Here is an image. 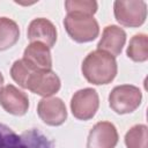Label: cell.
<instances>
[{"mask_svg":"<svg viewBox=\"0 0 148 148\" xmlns=\"http://www.w3.org/2000/svg\"><path fill=\"white\" fill-rule=\"evenodd\" d=\"M81 71L89 83L101 86L108 84L114 80L118 66L114 57L104 51L96 50L88 53L83 59Z\"/></svg>","mask_w":148,"mask_h":148,"instance_id":"cell-1","label":"cell"},{"mask_svg":"<svg viewBox=\"0 0 148 148\" xmlns=\"http://www.w3.org/2000/svg\"><path fill=\"white\" fill-rule=\"evenodd\" d=\"M0 148H54V143L39 130L31 128L17 134L0 123Z\"/></svg>","mask_w":148,"mask_h":148,"instance_id":"cell-2","label":"cell"},{"mask_svg":"<svg viewBox=\"0 0 148 148\" xmlns=\"http://www.w3.org/2000/svg\"><path fill=\"white\" fill-rule=\"evenodd\" d=\"M64 27L68 36L76 43L92 42L99 35V25L92 15L72 12L64 18Z\"/></svg>","mask_w":148,"mask_h":148,"instance_id":"cell-3","label":"cell"},{"mask_svg":"<svg viewBox=\"0 0 148 148\" xmlns=\"http://www.w3.org/2000/svg\"><path fill=\"white\" fill-rule=\"evenodd\" d=\"M142 101L141 90L132 84L114 87L109 95V105L118 114H127L135 111Z\"/></svg>","mask_w":148,"mask_h":148,"instance_id":"cell-4","label":"cell"},{"mask_svg":"<svg viewBox=\"0 0 148 148\" xmlns=\"http://www.w3.org/2000/svg\"><path fill=\"white\" fill-rule=\"evenodd\" d=\"M113 13L118 23L128 28H136L145 23L147 17V2L143 0H117Z\"/></svg>","mask_w":148,"mask_h":148,"instance_id":"cell-5","label":"cell"},{"mask_svg":"<svg viewBox=\"0 0 148 148\" xmlns=\"http://www.w3.org/2000/svg\"><path fill=\"white\" fill-rule=\"evenodd\" d=\"M99 106V97L95 89L84 88L80 89L71 98V111L79 120L91 119Z\"/></svg>","mask_w":148,"mask_h":148,"instance_id":"cell-6","label":"cell"},{"mask_svg":"<svg viewBox=\"0 0 148 148\" xmlns=\"http://www.w3.org/2000/svg\"><path fill=\"white\" fill-rule=\"evenodd\" d=\"M61 82L59 76L51 69L34 71L27 80L25 89L43 97H51L59 91Z\"/></svg>","mask_w":148,"mask_h":148,"instance_id":"cell-7","label":"cell"},{"mask_svg":"<svg viewBox=\"0 0 148 148\" xmlns=\"http://www.w3.org/2000/svg\"><path fill=\"white\" fill-rule=\"evenodd\" d=\"M38 117L49 126H60L67 119V109L59 97H43L37 105Z\"/></svg>","mask_w":148,"mask_h":148,"instance_id":"cell-8","label":"cell"},{"mask_svg":"<svg viewBox=\"0 0 148 148\" xmlns=\"http://www.w3.org/2000/svg\"><path fill=\"white\" fill-rule=\"evenodd\" d=\"M0 105L13 116H23L29 109V98L24 91L7 84L0 89Z\"/></svg>","mask_w":148,"mask_h":148,"instance_id":"cell-9","label":"cell"},{"mask_svg":"<svg viewBox=\"0 0 148 148\" xmlns=\"http://www.w3.org/2000/svg\"><path fill=\"white\" fill-rule=\"evenodd\" d=\"M118 131L110 121H99L88 134L87 148H114L118 143Z\"/></svg>","mask_w":148,"mask_h":148,"instance_id":"cell-10","label":"cell"},{"mask_svg":"<svg viewBox=\"0 0 148 148\" xmlns=\"http://www.w3.org/2000/svg\"><path fill=\"white\" fill-rule=\"evenodd\" d=\"M27 36L31 43L38 42L51 49L57 42L58 32L56 25L50 20L44 17H38L29 23Z\"/></svg>","mask_w":148,"mask_h":148,"instance_id":"cell-11","label":"cell"},{"mask_svg":"<svg viewBox=\"0 0 148 148\" xmlns=\"http://www.w3.org/2000/svg\"><path fill=\"white\" fill-rule=\"evenodd\" d=\"M126 43V32L123 28L111 24L104 28L102 37L97 44V50L104 51L112 57H117L121 53Z\"/></svg>","mask_w":148,"mask_h":148,"instance_id":"cell-12","label":"cell"},{"mask_svg":"<svg viewBox=\"0 0 148 148\" xmlns=\"http://www.w3.org/2000/svg\"><path fill=\"white\" fill-rule=\"evenodd\" d=\"M23 60L34 69L52 68V57L50 49L38 42H32L24 49Z\"/></svg>","mask_w":148,"mask_h":148,"instance_id":"cell-13","label":"cell"},{"mask_svg":"<svg viewBox=\"0 0 148 148\" xmlns=\"http://www.w3.org/2000/svg\"><path fill=\"white\" fill-rule=\"evenodd\" d=\"M20 38V28L15 21L8 17H0V51L14 46Z\"/></svg>","mask_w":148,"mask_h":148,"instance_id":"cell-14","label":"cell"},{"mask_svg":"<svg viewBox=\"0 0 148 148\" xmlns=\"http://www.w3.org/2000/svg\"><path fill=\"white\" fill-rule=\"evenodd\" d=\"M127 57L135 62H143L148 59V36L146 34L134 35L126 50Z\"/></svg>","mask_w":148,"mask_h":148,"instance_id":"cell-15","label":"cell"},{"mask_svg":"<svg viewBox=\"0 0 148 148\" xmlns=\"http://www.w3.org/2000/svg\"><path fill=\"white\" fill-rule=\"evenodd\" d=\"M126 148H148V127L143 124L132 126L125 134Z\"/></svg>","mask_w":148,"mask_h":148,"instance_id":"cell-16","label":"cell"},{"mask_svg":"<svg viewBox=\"0 0 148 148\" xmlns=\"http://www.w3.org/2000/svg\"><path fill=\"white\" fill-rule=\"evenodd\" d=\"M34 71H38V69H34L23 59H20V60L14 61V64L12 65L10 76H12V79L16 83H18L20 87H22V88L25 89V87H27V80H28V77L30 76V74Z\"/></svg>","mask_w":148,"mask_h":148,"instance_id":"cell-17","label":"cell"},{"mask_svg":"<svg viewBox=\"0 0 148 148\" xmlns=\"http://www.w3.org/2000/svg\"><path fill=\"white\" fill-rule=\"evenodd\" d=\"M65 8L67 13L77 12L94 16L97 12V2L94 0H67L65 1Z\"/></svg>","mask_w":148,"mask_h":148,"instance_id":"cell-18","label":"cell"},{"mask_svg":"<svg viewBox=\"0 0 148 148\" xmlns=\"http://www.w3.org/2000/svg\"><path fill=\"white\" fill-rule=\"evenodd\" d=\"M2 83H3V76H2V74H1V72H0V89H1V87H2Z\"/></svg>","mask_w":148,"mask_h":148,"instance_id":"cell-19","label":"cell"}]
</instances>
